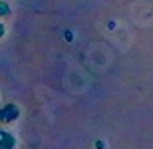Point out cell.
Wrapping results in <instances>:
<instances>
[{"instance_id":"1","label":"cell","mask_w":153,"mask_h":149,"mask_svg":"<svg viewBox=\"0 0 153 149\" xmlns=\"http://www.w3.org/2000/svg\"><path fill=\"white\" fill-rule=\"evenodd\" d=\"M18 115H20V107L16 103H6L4 107L0 109V121L2 123H10V121L18 119Z\"/></svg>"},{"instance_id":"2","label":"cell","mask_w":153,"mask_h":149,"mask_svg":"<svg viewBox=\"0 0 153 149\" xmlns=\"http://www.w3.org/2000/svg\"><path fill=\"white\" fill-rule=\"evenodd\" d=\"M14 143H16L14 135L6 131L4 133V139H2V143H0V149H14Z\"/></svg>"},{"instance_id":"3","label":"cell","mask_w":153,"mask_h":149,"mask_svg":"<svg viewBox=\"0 0 153 149\" xmlns=\"http://www.w3.org/2000/svg\"><path fill=\"white\" fill-rule=\"evenodd\" d=\"M8 14H10V6L6 4L4 0H0V18H2V16H8Z\"/></svg>"},{"instance_id":"4","label":"cell","mask_w":153,"mask_h":149,"mask_svg":"<svg viewBox=\"0 0 153 149\" xmlns=\"http://www.w3.org/2000/svg\"><path fill=\"white\" fill-rule=\"evenodd\" d=\"M4 32H6V30H4V24L0 22V38H2V36H4Z\"/></svg>"},{"instance_id":"5","label":"cell","mask_w":153,"mask_h":149,"mask_svg":"<svg viewBox=\"0 0 153 149\" xmlns=\"http://www.w3.org/2000/svg\"><path fill=\"white\" fill-rule=\"evenodd\" d=\"M4 133H6L4 129H0V143H2V139H4Z\"/></svg>"}]
</instances>
